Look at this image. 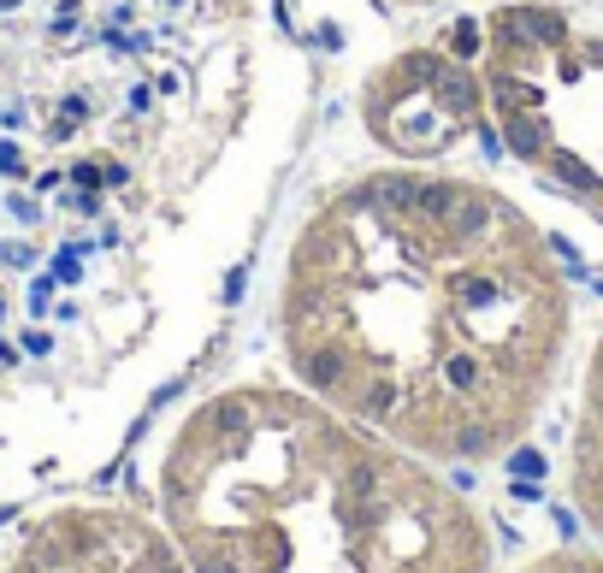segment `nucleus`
<instances>
[{"mask_svg":"<svg viewBox=\"0 0 603 573\" xmlns=\"http://www.w3.org/2000/svg\"><path fill=\"white\" fill-rule=\"evenodd\" d=\"M160 503L190 573H491L485 526L420 455L290 384L196 402Z\"/></svg>","mask_w":603,"mask_h":573,"instance_id":"obj_2","label":"nucleus"},{"mask_svg":"<svg viewBox=\"0 0 603 573\" xmlns=\"http://www.w3.org/2000/svg\"><path fill=\"white\" fill-rule=\"evenodd\" d=\"M0 573H190V568L160 532H148L131 514L71 509L36 520L0 556Z\"/></svg>","mask_w":603,"mask_h":573,"instance_id":"obj_4","label":"nucleus"},{"mask_svg":"<svg viewBox=\"0 0 603 573\" xmlns=\"http://www.w3.org/2000/svg\"><path fill=\"white\" fill-rule=\"evenodd\" d=\"M361 125L397 160H444L491 125L503 154L603 225V30L550 0L473 12L361 83Z\"/></svg>","mask_w":603,"mask_h":573,"instance_id":"obj_3","label":"nucleus"},{"mask_svg":"<svg viewBox=\"0 0 603 573\" xmlns=\"http://www.w3.org/2000/svg\"><path fill=\"white\" fill-rule=\"evenodd\" d=\"M272 325L296 384L343 420L420 461H491L556 384L574 272L491 178L361 166L296 219Z\"/></svg>","mask_w":603,"mask_h":573,"instance_id":"obj_1","label":"nucleus"},{"mask_svg":"<svg viewBox=\"0 0 603 573\" xmlns=\"http://www.w3.org/2000/svg\"><path fill=\"white\" fill-rule=\"evenodd\" d=\"M574 503L586 526L603 538V325L586 361V390H580V426H574Z\"/></svg>","mask_w":603,"mask_h":573,"instance_id":"obj_5","label":"nucleus"},{"mask_svg":"<svg viewBox=\"0 0 603 573\" xmlns=\"http://www.w3.org/2000/svg\"><path fill=\"white\" fill-rule=\"evenodd\" d=\"M527 573H603V556H580V550H568V556H550V562H538Z\"/></svg>","mask_w":603,"mask_h":573,"instance_id":"obj_6","label":"nucleus"}]
</instances>
